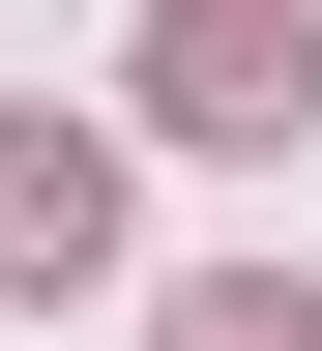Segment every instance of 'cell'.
Instances as JSON below:
<instances>
[{
    "instance_id": "obj_3",
    "label": "cell",
    "mask_w": 322,
    "mask_h": 351,
    "mask_svg": "<svg viewBox=\"0 0 322 351\" xmlns=\"http://www.w3.org/2000/svg\"><path fill=\"white\" fill-rule=\"evenodd\" d=\"M147 351H322V293H293V263H205V293H176Z\"/></svg>"
},
{
    "instance_id": "obj_1",
    "label": "cell",
    "mask_w": 322,
    "mask_h": 351,
    "mask_svg": "<svg viewBox=\"0 0 322 351\" xmlns=\"http://www.w3.org/2000/svg\"><path fill=\"white\" fill-rule=\"evenodd\" d=\"M147 117H176V147H293V117H322V29H293V0H176V29H147Z\"/></svg>"
},
{
    "instance_id": "obj_2",
    "label": "cell",
    "mask_w": 322,
    "mask_h": 351,
    "mask_svg": "<svg viewBox=\"0 0 322 351\" xmlns=\"http://www.w3.org/2000/svg\"><path fill=\"white\" fill-rule=\"evenodd\" d=\"M117 263V117H0V293H88Z\"/></svg>"
}]
</instances>
